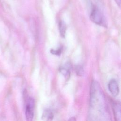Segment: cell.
<instances>
[{"mask_svg":"<svg viewBox=\"0 0 121 121\" xmlns=\"http://www.w3.org/2000/svg\"><path fill=\"white\" fill-rule=\"evenodd\" d=\"M98 82L93 81L90 87L89 115L91 120H109L110 114L104 94Z\"/></svg>","mask_w":121,"mask_h":121,"instance_id":"obj_1","label":"cell"},{"mask_svg":"<svg viewBox=\"0 0 121 121\" xmlns=\"http://www.w3.org/2000/svg\"><path fill=\"white\" fill-rule=\"evenodd\" d=\"M90 20L94 23L103 26H106V23L101 11L96 6H93L90 14Z\"/></svg>","mask_w":121,"mask_h":121,"instance_id":"obj_2","label":"cell"},{"mask_svg":"<svg viewBox=\"0 0 121 121\" xmlns=\"http://www.w3.org/2000/svg\"><path fill=\"white\" fill-rule=\"evenodd\" d=\"M34 100L31 97H27L26 101L25 115L26 119L27 121H31L34 117Z\"/></svg>","mask_w":121,"mask_h":121,"instance_id":"obj_3","label":"cell"},{"mask_svg":"<svg viewBox=\"0 0 121 121\" xmlns=\"http://www.w3.org/2000/svg\"><path fill=\"white\" fill-rule=\"evenodd\" d=\"M108 87L109 91L113 96H116L119 93V86L118 82L115 79H111L108 84Z\"/></svg>","mask_w":121,"mask_h":121,"instance_id":"obj_4","label":"cell"},{"mask_svg":"<svg viewBox=\"0 0 121 121\" xmlns=\"http://www.w3.org/2000/svg\"><path fill=\"white\" fill-rule=\"evenodd\" d=\"M112 107L116 121H120L121 120V107L120 102H113Z\"/></svg>","mask_w":121,"mask_h":121,"instance_id":"obj_5","label":"cell"},{"mask_svg":"<svg viewBox=\"0 0 121 121\" xmlns=\"http://www.w3.org/2000/svg\"><path fill=\"white\" fill-rule=\"evenodd\" d=\"M70 65L69 63L66 64L60 68V72L66 78H69L70 73Z\"/></svg>","mask_w":121,"mask_h":121,"instance_id":"obj_6","label":"cell"},{"mask_svg":"<svg viewBox=\"0 0 121 121\" xmlns=\"http://www.w3.org/2000/svg\"><path fill=\"white\" fill-rule=\"evenodd\" d=\"M53 113L52 111L49 109H45L43 113L42 119L45 121L52 120L53 118Z\"/></svg>","mask_w":121,"mask_h":121,"instance_id":"obj_7","label":"cell"},{"mask_svg":"<svg viewBox=\"0 0 121 121\" xmlns=\"http://www.w3.org/2000/svg\"><path fill=\"white\" fill-rule=\"evenodd\" d=\"M59 29L60 36L64 38L65 36L67 26L65 23L63 21H60L59 24Z\"/></svg>","mask_w":121,"mask_h":121,"instance_id":"obj_8","label":"cell"},{"mask_svg":"<svg viewBox=\"0 0 121 121\" xmlns=\"http://www.w3.org/2000/svg\"><path fill=\"white\" fill-rule=\"evenodd\" d=\"M75 70L77 75H78V76H81L83 75L84 70H83V67L81 66L77 65L75 68Z\"/></svg>","mask_w":121,"mask_h":121,"instance_id":"obj_9","label":"cell"},{"mask_svg":"<svg viewBox=\"0 0 121 121\" xmlns=\"http://www.w3.org/2000/svg\"><path fill=\"white\" fill-rule=\"evenodd\" d=\"M62 52V48H59L57 49H52L50 51V52L52 54H54V55H59L61 54Z\"/></svg>","mask_w":121,"mask_h":121,"instance_id":"obj_10","label":"cell"},{"mask_svg":"<svg viewBox=\"0 0 121 121\" xmlns=\"http://www.w3.org/2000/svg\"><path fill=\"white\" fill-rule=\"evenodd\" d=\"M114 1H115V2L117 3V4L118 5V6L120 7V6H121V0H114Z\"/></svg>","mask_w":121,"mask_h":121,"instance_id":"obj_11","label":"cell"},{"mask_svg":"<svg viewBox=\"0 0 121 121\" xmlns=\"http://www.w3.org/2000/svg\"><path fill=\"white\" fill-rule=\"evenodd\" d=\"M69 120H71V121H75V120H76V119H75L74 117H71V119H69Z\"/></svg>","mask_w":121,"mask_h":121,"instance_id":"obj_12","label":"cell"}]
</instances>
